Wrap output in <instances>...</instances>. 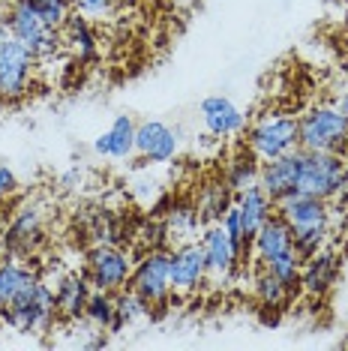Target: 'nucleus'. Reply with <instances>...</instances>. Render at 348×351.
Masks as SVG:
<instances>
[{
  "instance_id": "26",
  "label": "nucleus",
  "mask_w": 348,
  "mask_h": 351,
  "mask_svg": "<svg viewBox=\"0 0 348 351\" xmlns=\"http://www.w3.org/2000/svg\"><path fill=\"white\" fill-rule=\"evenodd\" d=\"M234 198H232V189H228V183L225 186H210L208 193L201 195V202H199V210H201V219H223V213L228 210V204H232Z\"/></svg>"
},
{
  "instance_id": "29",
  "label": "nucleus",
  "mask_w": 348,
  "mask_h": 351,
  "mask_svg": "<svg viewBox=\"0 0 348 351\" xmlns=\"http://www.w3.org/2000/svg\"><path fill=\"white\" fill-rule=\"evenodd\" d=\"M34 3L51 30H60L69 15H73V0H34Z\"/></svg>"
},
{
  "instance_id": "15",
  "label": "nucleus",
  "mask_w": 348,
  "mask_h": 351,
  "mask_svg": "<svg viewBox=\"0 0 348 351\" xmlns=\"http://www.w3.org/2000/svg\"><path fill=\"white\" fill-rule=\"evenodd\" d=\"M199 114H201L204 130H208L213 138H228V135L243 132V126H247V114L228 97H223V93L204 97L199 106Z\"/></svg>"
},
{
  "instance_id": "1",
  "label": "nucleus",
  "mask_w": 348,
  "mask_h": 351,
  "mask_svg": "<svg viewBox=\"0 0 348 351\" xmlns=\"http://www.w3.org/2000/svg\"><path fill=\"white\" fill-rule=\"evenodd\" d=\"M252 250H256V261L261 270H271L291 291L300 289L303 258L297 255L295 241H291V228L286 226V219L279 213H271V217L261 222V228L252 237Z\"/></svg>"
},
{
  "instance_id": "33",
  "label": "nucleus",
  "mask_w": 348,
  "mask_h": 351,
  "mask_svg": "<svg viewBox=\"0 0 348 351\" xmlns=\"http://www.w3.org/2000/svg\"><path fill=\"white\" fill-rule=\"evenodd\" d=\"M75 183H82V171H69V174H63L60 186H63V189H75Z\"/></svg>"
},
{
  "instance_id": "18",
  "label": "nucleus",
  "mask_w": 348,
  "mask_h": 351,
  "mask_svg": "<svg viewBox=\"0 0 348 351\" xmlns=\"http://www.w3.org/2000/svg\"><path fill=\"white\" fill-rule=\"evenodd\" d=\"M136 121L129 114H117L112 126L93 141V150L108 159H129L136 154Z\"/></svg>"
},
{
  "instance_id": "8",
  "label": "nucleus",
  "mask_w": 348,
  "mask_h": 351,
  "mask_svg": "<svg viewBox=\"0 0 348 351\" xmlns=\"http://www.w3.org/2000/svg\"><path fill=\"white\" fill-rule=\"evenodd\" d=\"M87 276L93 289L123 291L132 279V258L114 243H97L87 255Z\"/></svg>"
},
{
  "instance_id": "7",
  "label": "nucleus",
  "mask_w": 348,
  "mask_h": 351,
  "mask_svg": "<svg viewBox=\"0 0 348 351\" xmlns=\"http://www.w3.org/2000/svg\"><path fill=\"white\" fill-rule=\"evenodd\" d=\"M34 69H36V58L18 39L6 34L3 43H0V99L3 102L25 99L30 82H34Z\"/></svg>"
},
{
  "instance_id": "36",
  "label": "nucleus",
  "mask_w": 348,
  "mask_h": 351,
  "mask_svg": "<svg viewBox=\"0 0 348 351\" xmlns=\"http://www.w3.org/2000/svg\"><path fill=\"white\" fill-rule=\"evenodd\" d=\"M3 226H6V213L0 210V231H3Z\"/></svg>"
},
{
  "instance_id": "34",
  "label": "nucleus",
  "mask_w": 348,
  "mask_h": 351,
  "mask_svg": "<svg viewBox=\"0 0 348 351\" xmlns=\"http://www.w3.org/2000/svg\"><path fill=\"white\" fill-rule=\"evenodd\" d=\"M3 12H6V6H3V0H0V43H3V36L10 34V30H6V21H3Z\"/></svg>"
},
{
  "instance_id": "22",
  "label": "nucleus",
  "mask_w": 348,
  "mask_h": 351,
  "mask_svg": "<svg viewBox=\"0 0 348 351\" xmlns=\"http://www.w3.org/2000/svg\"><path fill=\"white\" fill-rule=\"evenodd\" d=\"M34 279H36L34 267L25 265L21 258H10V255H6V258L0 261V313H3Z\"/></svg>"
},
{
  "instance_id": "20",
  "label": "nucleus",
  "mask_w": 348,
  "mask_h": 351,
  "mask_svg": "<svg viewBox=\"0 0 348 351\" xmlns=\"http://www.w3.org/2000/svg\"><path fill=\"white\" fill-rule=\"evenodd\" d=\"M336 270H339V258L336 252L330 250H319L315 255L306 258V265L300 267V289L312 298H321L324 291L334 285L336 279Z\"/></svg>"
},
{
  "instance_id": "5",
  "label": "nucleus",
  "mask_w": 348,
  "mask_h": 351,
  "mask_svg": "<svg viewBox=\"0 0 348 351\" xmlns=\"http://www.w3.org/2000/svg\"><path fill=\"white\" fill-rule=\"evenodd\" d=\"M303 150V147H300ZM348 178V162L339 154L327 150H303L300 154V171H297V193L334 202Z\"/></svg>"
},
{
  "instance_id": "31",
  "label": "nucleus",
  "mask_w": 348,
  "mask_h": 351,
  "mask_svg": "<svg viewBox=\"0 0 348 351\" xmlns=\"http://www.w3.org/2000/svg\"><path fill=\"white\" fill-rule=\"evenodd\" d=\"M15 189H18V178H15V171L10 169V165H0V202L15 195Z\"/></svg>"
},
{
  "instance_id": "27",
  "label": "nucleus",
  "mask_w": 348,
  "mask_h": 351,
  "mask_svg": "<svg viewBox=\"0 0 348 351\" xmlns=\"http://www.w3.org/2000/svg\"><path fill=\"white\" fill-rule=\"evenodd\" d=\"M256 162H258L256 156H252V159L240 156V159H234V162H232L228 178H225V183H228V189H232V193H240V189L256 186V183H258V165Z\"/></svg>"
},
{
  "instance_id": "14",
  "label": "nucleus",
  "mask_w": 348,
  "mask_h": 351,
  "mask_svg": "<svg viewBox=\"0 0 348 351\" xmlns=\"http://www.w3.org/2000/svg\"><path fill=\"white\" fill-rule=\"evenodd\" d=\"M42 222H45V213H42V204H25L15 210V217L6 222L0 237H3L6 250L12 255H21V252H30L34 243L39 241L42 234Z\"/></svg>"
},
{
  "instance_id": "28",
  "label": "nucleus",
  "mask_w": 348,
  "mask_h": 351,
  "mask_svg": "<svg viewBox=\"0 0 348 351\" xmlns=\"http://www.w3.org/2000/svg\"><path fill=\"white\" fill-rule=\"evenodd\" d=\"M150 313V303L141 298L138 291H126L117 298V330H121L123 324H132L138 322V318H145Z\"/></svg>"
},
{
  "instance_id": "30",
  "label": "nucleus",
  "mask_w": 348,
  "mask_h": 351,
  "mask_svg": "<svg viewBox=\"0 0 348 351\" xmlns=\"http://www.w3.org/2000/svg\"><path fill=\"white\" fill-rule=\"evenodd\" d=\"M73 10L84 19H105L114 10V0H73Z\"/></svg>"
},
{
  "instance_id": "4",
  "label": "nucleus",
  "mask_w": 348,
  "mask_h": 351,
  "mask_svg": "<svg viewBox=\"0 0 348 351\" xmlns=\"http://www.w3.org/2000/svg\"><path fill=\"white\" fill-rule=\"evenodd\" d=\"M247 145H249V154L256 156L258 162H267V159L286 156L291 150H297L300 147L297 114H288V111H267V114H261L258 121L249 126Z\"/></svg>"
},
{
  "instance_id": "17",
  "label": "nucleus",
  "mask_w": 348,
  "mask_h": 351,
  "mask_svg": "<svg viewBox=\"0 0 348 351\" xmlns=\"http://www.w3.org/2000/svg\"><path fill=\"white\" fill-rule=\"evenodd\" d=\"M90 276L87 274H66L54 285V300H58V315L78 322L84 318L87 300H90Z\"/></svg>"
},
{
  "instance_id": "6",
  "label": "nucleus",
  "mask_w": 348,
  "mask_h": 351,
  "mask_svg": "<svg viewBox=\"0 0 348 351\" xmlns=\"http://www.w3.org/2000/svg\"><path fill=\"white\" fill-rule=\"evenodd\" d=\"M300 121V147L303 150H327V154H345L348 147V117L334 106H312Z\"/></svg>"
},
{
  "instance_id": "3",
  "label": "nucleus",
  "mask_w": 348,
  "mask_h": 351,
  "mask_svg": "<svg viewBox=\"0 0 348 351\" xmlns=\"http://www.w3.org/2000/svg\"><path fill=\"white\" fill-rule=\"evenodd\" d=\"M6 30L12 39H18L36 60H51L60 51V30H51L42 21L34 0H12L6 6Z\"/></svg>"
},
{
  "instance_id": "11",
  "label": "nucleus",
  "mask_w": 348,
  "mask_h": 351,
  "mask_svg": "<svg viewBox=\"0 0 348 351\" xmlns=\"http://www.w3.org/2000/svg\"><path fill=\"white\" fill-rule=\"evenodd\" d=\"M180 150V135L162 121H141L136 126V154L145 162H171Z\"/></svg>"
},
{
  "instance_id": "19",
  "label": "nucleus",
  "mask_w": 348,
  "mask_h": 351,
  "mask_svg": "<svg viewBox=\"0 0 348 351\" xmlns=\"http://www.w3.org/2000/svg\"><path fill=\"white\" fill-rule=\"evenodd\" d=\"M234 204L240 210V222H243V234H247V243H252L256 231L261 228V222L273 213V198L258 186H247L240 193H234Z\"/></svg>"
},
{
  "instance_id": "12",
  "label": "nucleus",
  "mask_w": 348,
  "mask_h": 351,
  "mask_svg": "<svg viewBox=\"0 0 348 351\" xmlns=\"http://www.w3.org/2000/svg\"><path fill=\"white\" fill-rule=\"evenodd\" d=\"M208 279V258H204L201 241L180 243L171 252V291L189 294Z\"/></svg>"
},
{
  "instance_id": "2",
  "label": "nucleus",
  "mask_w": 348,
  "mask_h": 351,
  "mask_svg": "<svg viewBox=\"0 0 348 351\" xmlns=\"http://www.w3.org/2000/svg\"><path fill=\"white\" fill-rule=\"evenodd\" d=\"M54 315H58L54 289L39 276L0 313L6 327H12L15 333H25V337H39V333L51 330Z\"/></svg>"
},
{
  "instance_id": "16",
  "label": "nucleus",
  "mask_w": 348,
  "mask_h": 351,
  "mask_svg": "<svg viewBox=\"0 0 348 351\" xmlns=\"http://www.w3.org/2000/svg\"><path fill=\"white\" fill-rule=\"evenodd\" d=\"M300 154H303V150L297 147V150H291V154H286V156L267 159V162L258 165V186L264 189L273 202H276V198H282V195L297 193Z\"/></svg>"
},
{
  "instance_id": "10",
  "label": "nucleus",
  "mask_w": 348,
  "mask_h": 351,
  "mask_svg": "<svg viewBox=\"0 0 348 351\" xmlns=\"http://www.w3.org/2000/svg\"><path fill=\"white\" fill-rule=\"evenodd\" d=\"M132 291H138L150 306L165 303L171 294V252L165 250H150L141 265L132 270Z\"/></svg>"
},
{
  "instance_id": "24",
  "label": "nucleus",
  "mask_w": 348,
  "mask_h": 351,
  "mask_svg": "<svg viewBox=\"0 0 348 351\" xmlns=\"http://www.w3.org/2000/svg\"><path fill=\"white\" fill-rule=\"evenodd\" d=\"M201 226V213L192 210V207L180 204L165 217V241H180V243H189L195 237V231Z\"/></svg>"
},
{
  "instance_id": "23",
  "label": "nucleus",
  "mask_w": 348,
  "mask_h": 351,
  "mask_svg": "<svg viewBox=\"0 0 348 351\" xmlns=\"http://www.w3.org/2000/svg\"><path fill=\"white\" fill-rule=\"evenodd\" d=\"M84 318L90 322L97 330H117V298L114 291H102L97 289L87 300Z\"/></svg>"
},
{
  "instance_id": "13",
  "label": "nucleus",
  "mask_w": 348,
  "mask_h": 351,
  "mask_svg": "<svg viewBox=\"0 0 348 351\" xmlns=\"http://www.w3.org/2000/svg\"><path fill=\"white\" fill-rule=\"evenodd\" d=\"M204 246V258H208V276L216 282H228L234 276L237 265H240V255H237L232 237L225 234L223 222H213V226L201 234Z\"/></svg>"
},
{
  "instance_id": "32",
  "label": "nucleus",
  "mask_w": 348,
  "mask_h": 351,
  "mask_svg": "<svg viewBox=\"0 0 348 351\" xmlns=\"http://www.w3.org/2000/svg\"><path fill=\"white\" fill-rule=\"evenodd\" d=\"M336 111H343V114L348 117V87H343V90H336L334 93V102H330Z\"/></svg>"
},
{
  "instance_id": "35",
  "label": "nucleus",
  "mask_w": 348,
  "mask_h": 351,
  "mask_svg": "<svg viewBox=\"0 0 348 351\" xmlns=\"http://www.w3.org/2000/svg\"><path fill=\"white\" fill-rule=\"evenodd\" d=\"M6 255H10V250H6V243H3V237H0V261L6 258Z\"/></svg>"
},
{
  "instance_id": "21",
  "label": "nucleus",
  "mask_w": 348,
  "mask_h": 351,
  "mask_svg": "<svg viewBox=\"0 0 348 351\" xmlns=\"http://www.w3.org/2000/svg\"><path fill=\"white\" fill-rule=\"evenodd\" d=\"M60 39L69 45V51L78 60H93L97 58V34L90 27V19H84L82 12H75L66 19V25L60 27Z\"/></svg>"
},
{
  "instance_id": "25",
  "label": "nucleus",
  "mask_w": 348,
  "mask_h": 351,
  "mask_svg": "<svg viewBox=\"0 0 348 351\" xmlns=\"http://www.w3.org/2000/svg\"><path fill=\"white\" fill-rule=\"evenodd\" d=\"M256 294L264 306H282V303H288L291 289H286L271 270H261V274L256 276Z\"/></svg>"
},
{
  "instance_id": "9",
  "label": "nucleus",
  "mask_w": 348,
  "mask_h": 351,
  "mask_svg": "<svg viewBox=\"0 0 348 351\" xmlns=\"http://www.w3.org/2000/svg\"><path fill=\"white\" fill-rule=\"evenodd\" d=\"M273 210L286 219L291 231H330L334 213H330V202L306 193H291L273 202Z\"/></svg>"
}]
</instances>
